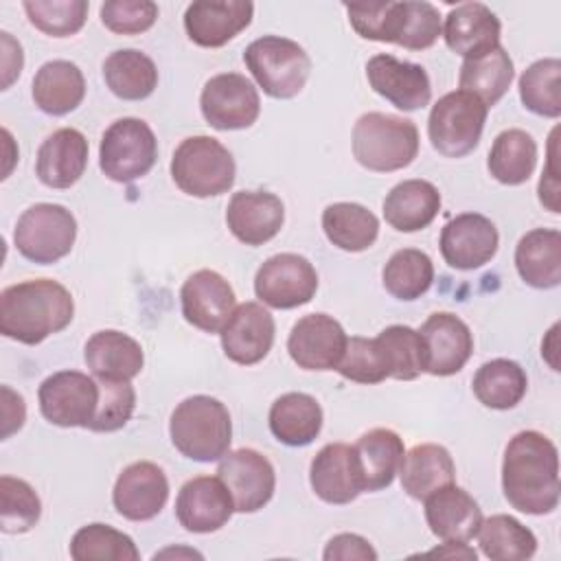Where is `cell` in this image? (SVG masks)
<instances>
[{
	"instance_id": "ab89813d",
	"label": "cell",
	"mask_w": 561,
	"mask_h": 561,
	"mask_svg": "<svg viewBox=\"0 0 561 561\" xmlns=\"http://www.w3.org/2000/svg\"><path fill=\"white\" fill-rule=\"evenodd\" d=\"M478 543L484 557L493 561H526L537 552V537L511 515H491L482 519Z\"/></svg>"
},
{
	"instance_id": "3957f363",
	"label": "cell",
	"mask_w": 561,
	"mask_h": 561,
	"mask_svg": "<svg viewBox=\"0 0 561 561\" xmlns=\"http://www.w3.org/2000/svg\"><path fill=\"white\" fill-rule=\"evenodd\" d=\"M173 447L197 462L224 458L232 440V421L228 408L208 394H193L180 401L169 421Z\"/></svg>"
},
{
	"instance_id": "30bf717a",
	"label": "cell",
	"mask_w": 561,
	"mask_h": 561,
	"mask_svg": "<svg viewBox=\"0 0 561 561\" xmlns=\"http://www.w3.org/2000/svg\"><path fill=\"white\" fill-rule=\"evenodd\" d=\"M37 399L48 423L88 430L99 405V381L79 370H59L39 383Z\"/></svg>"
},
{
	"instance_id": "ba28073f",
	"label": "cell",
	"mask_w": 561,
	"mask_h": 561,
	"mask_svg": "<svg viewBox=\"0 0 561 561\" xmlns=\"http://www.w3.org/2000/svg\"><path fill=\"white\" fill-rule=\"evenodd\" d=\"M77 239V219L61 204L28 206L13 230L18 252L39 265H50L70 254Z\"/></svg>"
},
{
	"instance_id": "7402d4cb",
	"label": "cell",
	"mask_w": 561,
	"mask_h": 561,
	"mask_svg": "<svg viewBox=\"0 0 561 561\" xmlns=\"http://www.w3.org/2000/svg\"><path fill=\"white\" fill-rule=\"evenodd\" d=\"M252 13L248 0H197L186 7L184 28L193 44L219 48L250 26Z\"/></svg>"
},
{
	"instance_id": "f1b7e54d",
	"label": "cell",
	"mask_w": 561,
	"mask_h": 561,
	"mask_svg": "<svg viewBox=\"0 0 561 561\" xmlns=\"http://www.w3.org/2000/svg\"><path fill=\"white\" fill-rule=\"evenodd\" d=\"M353 451L362 478V489L381 491L390 486L399 473L405 447L397 432L388 427H375L355 440Z\"/></svg>"
},
{
	"instance_id": "681fc988",
	"label": "cell",
	"mask_w": 561,
	"mask_h": 561,
	"mask_svg": "<svg viewBox=\"0 0 561 561\" xmlns=\"http://www.w3.org/2000/svg\"><path fill=\"white\" fill-rule=\"evenodd\" d=\"M344 379L355 383H379L388 377L386 359L377 340L353 335L346 342V351L342 355L340 366L335 368Z\"/></svg>"
},
{
	"instance_id": "b9f144b4",
	"label": "cell",
	"mask_w": 561,
	"mask_h": 561,
	"mask_svg": "<svg viewBox=\"0 0 561 561\" xmlns=\"http://www.w3.org/2000/svg\"><path fill=\"white\" fill-rule=\"evenodd\" d=\"M375 340L386 359L388 377L412 381L425 373V342L416 329L392 324L386 327Z\"/></svg>"
},
{
	"instance_id": "d4e9b609",
	"label": "cell",
	"mask_w": 561,
	"mask_h": 561,
	"mask_svg": "<svg viewBox=\"0 0 561 561\" xmlns=\"http://www.w3.org/2000/svg\"><path fill=\"white\" fill-rule=\"evenodd\" d=\"M500 20L482 2H462L454 7L443 26V37L449 50L471 59L500 46Z\"/></svg>"
},
{
	"instance_id": "9f6ffc18",
	"label": "cell",
	"mask_w": 561,
	"mask_h": 561,
	"mask_svg": "<svg viewBox=\"0 0 561 561\" xmlns=\"http://www.w3.org/2000/svg\"><path fill=\"white\" fill-rule=\"evenodd\" d=\"M0 39H2V90H7L13 83V79L20 77L24 55H22L20 42H15L11 33L2 31Z\"/></svg>"
},
{
	"instance_id": "83f0119b",
	"label": "cell",
	"mask_w": 561,
	"mask_h": 561,
	"mask_svg": "<svg viewBox=\"0 0 561 561\" xmlns=\"http://www.w3.org/2000/svg\"><path fill=\"white\" fill-rule=\"evenodd\" d=\"M83 359L96 379L129 381L145 366L142 346L127 333L116 329L96 331L83 348Z\"/></svg>"
},
{
	"instance_id": "d6a6232c",
	"label": "cell",
	"mask_w": 561,
	"mask_h": 561,
	"mask_svg": "<svg viewBox=\"0 0 561 561\" xmlns=\"http://www.w3.org/2000/svg\"><path fill=\"white\" fill-rule=\"evenodd\" d=\"M270 430L278 443L305 447L322 430V408L307 392H285L270 408Z\"/></svg>"
},
{
	"instance_id": "d6986e66",
	"label": "cell",
	"mask_w": 561,
	"mask_h": 561,
	"mask_svg": "<svg viewBox=\"0 0 561 561\" xmlns=\"http://www.w3.org/2000/svg\"><path fill=\"white\" fill-rule=\"evenodd\" d=\"M182 316L206 333H219L234 311V291L215 270H197L180 289Z\"/></svg>"
},
{
	"instance_id": "9c48e42d",
	"label": "cell",
	"mask_w": 561,
	"mask_h": 561,
	"mask_svg": "<svg viewBox=\"0 0 561 561\" xmlns=\"http://www.w3.org/2000/svg\"><path fill=\"white\" fill-rule=\"evenodd\" d=\"M158 158L153 129L134 116L114 121L99 145V167L112 182H134L147 175Z\"/></svg>"
},
{
	"instance_id": "ac0fdd59",
	"label": "cell",
	"mask_w": 561,
	"mask_h": 561,
	"mask_svg": "<svg viewBox=\"0 0 561 561\" xmlns=\"http://www.w3.org/2000/svg\"><path fill=\"white\" fill-rule=\"evenodd\" d=\"M234 513L230 491L219 476H197L182 484L175 500V517L188 533H215Z\"/></svg>"
},
{
	"instance_id": "44dd1931",
	"label": "cell",
	"mask_w": 561,
	"mask_h": 561,
	"mask_svg": "<svg viewBox=\"0 0 561 561\" xmlns=\"http://www.w3.org/2000/svg\"><path fill=\"white\" fill-rule=\"evenodd\" d=\"M274 333V318L259 302H243L234 307L228 322L219 331L226 357L241 366L259 364L270 353Z\"/></svg>"
},
{
	"instance_id": "c3c4849f",
	"label": "cell",
	"mask_w": 561,
	"mask_h": 561,
	"mask_svg": "<svg viewBox=\"0 0 561 561\" xmlns=\"http://www.w3.org/2000/svg\"><path fill=\"white\" fill-rule=\"evenodd\" d=\"M99 381V405L90 421V432H116L127 425L136 408V390L129 381L96 379Z\"/></svg>"
},
{
	"instance_id": "db71d44e",
	"label": "cell",
	"mask_w": 561,
	"mask_h": 561,
	"mask_svg": "<svg viewBox=\"0 0 561 561\" xmlns=\"http://www.w3.org/2000/svg\"><path fill=\"white\" fill-rule=\"evenodd\" d=\"M557 131L550 136V149H548V162L543 167L541 180H539V202L550 210L559 213V169H557Z\"/></svg>"
},
{
	"instance_id": "7dc6e473",
	"label": "cell",
	"mask_w": 561,
	"mask_h": 561,
	"mask_svg": "<svg viewBox=\"0 0 561 561\" xmlns=\"http://www.w3.org/2000/svg\"><path fill=\"white\" fill-rule=\"evenodd\" d=\"M440 33V13L434 4L416 0L399 2V26L394 44L408 50H425L438 39Z\"/></svg>"
},
{
	"instance_id": "52a82bcc",
	"label": "cell",
	"mask_w": 561,
	"mask_h": 561,
	"mask_svg": "<svg viewBox=\"0 0 561 561\" xmlns=\"http://www.w3.org/2000/svg\"><path fill=\"white\" fill-rule=\"evenodd\" d=\"M489 107L473 94L454 90L440 96L430 112L427 134L432 147L445 158L471 153L482 136Z\"/></svg>"
},
{
	"instance_id": "9a60e30c",
	"label": "cell",
	"mask_w": 561,
	"mask_h": 561,
	"mask_svg": "<svg viewBox=\"0 0 561 561\" xmlns=\"http://www.w3.org/2000/svg\"><path fill=\"white\" fill-rule=\"evenodd\" d=\"M438 245L449 267L478 270L495 256L500 234L489 217L480 213H462L443 226Z\"/></svg>"
},
{
	"instance_id": "e575fe53",
	"label": "cell",
	"mask_w": 561,
	"mask_h": 561,
	"mask_svg": "<svg viewBox=\"0 0 561 561\" xmlns=\"http://www.w3.org/2000/svg\"><path fill=\"white\" fill-rule=\"evenodd\" d=\"M322 230L335 248L362 252L377 241L379 219L362 204L335 202L322 210Z\"/></svg>"
},
{
	"instance_id": "7bdbcfd3",
	"label": "cell",
	"mask_w": 561,
	"mask_h": 561,
	"mask_svg": "<svg viewBox=\"0 0 561 561\" xmlns=\"http://www.w3.org/2000/svg\"><path fill=\"white\" fill-rule=\"evenodd\" d=\"M519 99L537 116H561V61L546 57L530 64L519 77Z\"/></svg>"
},
{
	"instance_id": "6da1fadb",
	"label": "cell",
	"mask_w": 561,
	"mask_h": 561,
	"mask_svg": "<svg viewBox=\"0 0 561 561\" xmlns=\"http://www.w3.org/2000/svg\"><path fill=\"white\" fill-rule=\"evenodd\" d=\"M502 491L506 502L526 515H548L559 506V451L548 436L524 430L508 440Z\"/></svg>"
},
{
	"instance_id": "8992f818",
	"label": "cell",
	"mask_w": 561,
	"mask_h": 561,
	"mask_svg": "<svg viewBox=\"0 0 561 561\" xmlns=\"http://www.w3.org/2000/svg\"><path fill=\"white\" fill-rule=\"evenodd\" d=\"M243 61L265 94L274 99H294L307 83L311 59L305 48L280 35H263L254 39Z\"/></svg>"
},
{
	"instance_id": "6f0895ef",
	"label": "cell",
	"mask_w": 561,
	"mask_h": 561,
	"mask_svg": "<svg viewBox=\"0 0 561 561\" xmlns=\"http://www.w3.org/2000/svg\"><path fill=\"white\" fill-rule=\"evenodd\" d=\"M427 554H438L447 559H473V561L478 557L476 550L467 546V541H445L440 548H434Z\"/></svg>"
},
{
	"instance_id": "4dcf8cb0",
	"label": "cell",
	"mask_w": 561,
	"mask_h": 561,
	"mask_svg": "<svg viewBox=\"0 0 561 561\" xmlns=\"http://www.w3.org/2000/svg\"><path fill=\"white\" fill-rule=\"evenodd\" d=\"M440 210V193L427 180H403L383 199V217L399 232L427 228Z\"/></svg>"
},
{
	"instance_id": "ee69618b",
	"label": "cell",
	"mask_w": 561,
	"mask_h": 561,
	"mask_svg": "<svg viewBox=\"0 0 561 561\" xmlns=\"http://www.w3.org/2000/svg\"><path fill=\"white\" fill-rule=\"evenodd\" d=\"M75 561H138L140 552L134 539L107 524L81 526L70 541Z\"/></svg>"
},
{
	"instance_id": "f907efd6",
	"label": "cell",
	"mask_w": 561,
	"mask_h": 561,
	"mask_svg": "<svg viewBox=\"0 0 561 561\" xmlns=\"http://www.w3.org/2000/svg\"><path fill=\"white\" fill-rule=\"evenodd\" d=\"M348 22L355 33L373 42H394L399 24V2H368V4H346Z\"/></svg>"
},
{
	"instance_id": "8d00e7d4",
	"label": "cell",
	"mask_w": 561,
	"mask_h": 561,
	"mask_svg": "<svg viewBox=\"0 0 561 561\" xmlns=\"http://www.w3.org/2000/svg\"><path fill=\"white\" fill-rule=\"evenodd\" d=\"M513 77V59L502 46H497L480 57L465 59L458 83L462 92L478 96L486 107H491L506 94Z\"/></svg>"
},
{
	"instance_id": "f5cc1de1",
	"label": "cell",
	"mask_w": 561,
	"mask_h": 561,
	"mask_svg": "<svg viewBox=\"0 0 561 561\" xmlns=\"http://www.w3.org/2000/svg\"><path fill=\"white\" fill-rule=\"evenodd\" d=\"M322 557L324 561H375L377 550L359 535L340 533L327 543Z\"/></svg>"
},
{
	"instance_id": "f6af8a7d",
	"label": "cell",
	"mask_w": 561,
	"mask_h": 561,
	"mask_svg": "<svg viewBox=\"0 0 561 561\" xmlns=\"http://www.w3.org/2000/svg\"><path fill=\"white\" fill-rule=\"evenodd\" d=\"M42 515V502L35 489L20 478H0V528L2 533L18 535L31 530Z\"/></svg>"
},
{
	"instance_id": "8fae6325",
	"label": "cell",
	"mask_w": 561,
	"mask_h": 561,
	"mask_svg": "<svg viewBox=\"0 0 561 561\" xmlns=\"http://www.w3.org/2000/svg\"><path fill=\"white\" fill-rule=\"evenodd\" d=\"M318 289L316 267L300 254L280 252L263 261L254 276L256 298L274 309L307 305Z\"/></svg>"
},
{
	"instance_id": "5b68a950",
	"label": "cell",
	"mask_w": 561,
	"mask_h": 561,
	"mask_svg": "<svg viewBox=\"0 0 561 561\" xmlns=\"http://www.w3.org/2000/svg\"><path fill=\"white\" fill-rule=\"evenodd\" d=\"M234 158L213 136L184 138L171 158L175 186L193 197H215L234 184Z\"/></svg>"
},
{
	"instance_id": "5bb4252c",
	"label": "cell",
	"mask_w": 561,
	"mask_h": 561,
	"mask_svg": "<svg viewBox=\"0 0 561 561\" xmlns=\"http://www.w3.org/2000/svg\"><path fill=\"white\" fill-rule=\"evenodd\" d=\"M346 333L342 324L327 313L302 316L287 337L289 357L305 370H333L346 351Z\"/></svg>"
},
{
	"instance_id": "484cf974",
	"label": "cell",
	"mask_w": 561,
	"mask_h": 561,
	"mask_svg": "<svg viewBox=\"0 0 561 561\" xmlns=\"http://www.w3.org/2000/svg\"><path fill=\"white\" fill-rule=\"evenodd\" d=\"M88 167V140L75 127L53 131L37 149L35 173L50 188H70Z\"/></svg>"
},
{
	"instance_id": "603a6c76",
	"label": "cell",
	"mask_w": 561,
	"mask_h": 561,
	"mask_svg": "<svg viewBox=\"0 0 561 561\" xmlns=\"http://www.w3.org/2000/svg\"><path fill=\"white\" fill-rule=\"evenodd\" d=\"M285 221L280 197L270 191H239L226 208L228 230L245 245H263L274 239Z\"/></svg>"
},
{
	"instance_id": "74e56055",
	"label": "cell",
	"mask_w": 561,
	"mask_h": 561,
	"mask_svg": "<svg viewBox=\"0 0 561 561\" xmlns=\"http://www.w3.org/2000/svg\"><path fill=\"white\" fill-rule=\"evenodd\" d=\"M471 386L482 405L491 410H511L524 399L528 379L517 362L497 357L476 370Z\"/></svg>"
},
{
	"instance_id": "cb8c5ba5",
	"label": "cell",
	"mask_w": 561,
	"mask_h": 561,
	"mask_svg": "<svg viewBox=\"0 0 561 561\" xmlns=\"http://www.w3.org/2000/svg\"><path fill=\"white\" fill-rule=\"evenodd\" d=\"M309 482L313 493L327 504L353 502L364 491L353 445H324L311 460Z\"/></svg>"
},
{
	"instance_id": "ffe728a7",
	"label": "cell",
	"mask_w": 561,
	"mask_h": 561,
	"mask_svg": "<svg viewBox=\"0 0 561 561\" xmlns=\"http://www.w3.org/2000/svg\"><path fill=\"white\" fill-rule=\"evenodd\" d=\"M419 333L425 342V373L434 377L456 375L473 353V335L467 322L449 311L432 313Z\"/></svg>"
},
{
	"instance_id": "816d5d0a",
	"label": "cell",
	"mask_w": 561,
	"mask_h": 561,
	"mask_svg": "<svg viewBox=\"0 0 561 561\" xmlns=\"http://www.w3.org/2000/svg\"><path fill=\"white\" fill-rule=\"evenodd\" d=\"M158 20V4L151 0H107L101 4V22L116 35H138Z\"/></svg>"
},
{
	"instance_id": "bcb514c9",
	"label": "cell",
	"mask_w": 561,
	"mask_h": 561,
	"mask_svg": "<svg viewBox=\"0 0 561 561\" xmlns=\"http://www.w3.org/2000/svg\"><path fill=\"white\" fill-rule=\"evenodd\" d=\"M31 24L53 37L79 33L88 18L85 0H28L22 4Z\"/></svg>"
},
{
	"instance_id": "e0dca14e",
	"label": "cell",
	"mask_w": 561,
	"mask_h": 561,
	"mask_svg": "<svg viewBox=\"0 0 561 561\" xmlns=\"http://www.w3.org/2000/svg\"><path fill=\"white\" fill-rule=\"evenodd\" d=\"M169 480L164 471L149 460L131 462L116 478L112 502L121 517L129 522L153 519L167 504Z\"/></svg>"
},
{
	"instance_id": "f35d334b",
	"label": "cell",
	"mask_w": 561,
	"mask_h": 561,
	"mask_svg": "<svg viewBox=\"0 0 561 561\" xmlns=\"http://www.w3.org/2000/svg\"><path fill=\"white\" fill-rule=\"evenodd\" d=\"M537 164V142L524 129H504L495 136L489 151V173L506 184L517 186L524 184Z\"/></svg>"
},
{
	"instance_id": "11a10c76",
	"label": "cell",
	"mask_w": 561,
	"mask_h": 561,
	"mask_svg": "<svg viewBox=\"0 0 561 561\" xmlns=\"http://www.w3.org/2000/svg\"><path fill=\"white\" fill-rule=\"evenodd\" d=\"M26 405L22 394L13 392L9 386H2V438H9L24 425Z\"/></svg>"
},
{
	"instance_id": "f546056e",
	"label": "cell",
	"mask_w": 561,
	"mask_h": 561,
	"mask_svg": "<svg viewBox=\"0 0 561 561\" xmlns=\"http://www.w3.org/2000/svg\"><path fill=\"white\" fill-rule=\"evenodd\" d=\"M515 267L522 280L535 289H552L561 283V232L535 228L515 248Z\"/></svg>"
},
{
	"instance_id": "d590c367",
	"label": "cell",
	"mask_w": 561,
	"mask_h": 561,
	"mask_svg": "<svg viewBox=\"0 0 561 561\" xmlns=\"http://www.w3.org/2000/svg\"><path fill=\"white\" fill-rule=\"evenodd\" d=\"M103 79L112 94L123 101H142L158 85V68L151 57L136 48H123L103 61Z\"/></svg>"
},
{
	"instance_id": "7c38bea8",
	"label": "cell",
	"mask_w": 561,
	"mask_h": 561,
	"mask_svg": "<svg viewBox=\"0 0 561 561\" xmlns=\"http://www.w3.org/2000/svg\"><path fill=\"white\" fill-rule=\"evenodd\" d=\"M199 107L206 123L221 131L250 127L261 112V99L250 79L239 72H221L206 81Z\"/></svg>"
},
{
	"instance_id": "60d3db41",
	"label": "cell",
	"mask_w": 561,
	"mask_h": 561,
	"mask_svg": "<svg viewBox=\"0 0 561 561\" xmlns=\"http://www.w3.org/2000/svg\"><path fill=\"white\" fill-rule=\"evenodd\" d=\"M381 278L386 291L397 300H416L432 287L434 263L423 250L403 248L388 259Z\"/></svg>"
},
{
	"instance_id": "4316f807",
	"label": "cell",
	"mask_w": 561,
	"mask_h": 561,
	"mask_svg": "<svg viewBox=\"0 0 561 561\" xmlns=\"http://www.w3.org/2000/svg\"><path fill=\"white\" fill-rule=\"evenodd\" d=\"M425 522L443 541H469L482 524L478 502L460 486L447 484L430 493L425 500Z\"/></svg>"
},
{
	"instance_id": "277c9868",
	"label": "cell",
	"mask_w": 561,
	"mask_h": 561,
	"mask_svg": "<svg viewBox=\"0 0 561 561\" xmlns=\"http://www.w3.org/2000/svg\"><path fill=\"white\" fill-rule=\"evenodd\" d=\"M353 156L355 160L377 173L405 169L419 153V129L410 118L368 112L353 125Z\"/></svg>"
},
{
	"instance_id": "4fadbf2b",
	"label": "cell",
	"mask_w": 561,
	"mask_h": 561,
	"mask_svg": "<svg viewBox=\"0 0 561 561\" xmlns=\"http://www.w3.org/2000/svg\"><path fill=\"white\" fill-rule=\"evenodd\" d=\"M217 476L230 491L237 513H256L272 500L276 489L272 462L250 447L228 451L219 460Z\"/></svg>"
},
{
	"instance_id": "1f68e13d",
	"label": "cell",
	"mask_w": 561,
	"mask_h": 561,
	"mask_svg": "<svg viewBox=\"0 0 561 561\" xmlns=\"http://www.w3.org/2000/svg\"><path fill=\"white\" fill-rule=\"evenodd\" d=\"M85 79L77 64L68 59L46 61L33 77V101L50 116H64L81 105Z\"/></svg>"
},
{
	"instance_id": "2e32d148",
	"label": "cell",
	"mask_w": 561,
	"mask_h": 561,
	"mask_svg": "<svg viewBox=\"0 0 561 561\" xmlns=\"http://www.w3.org/2000/svg\"><path fill=\"white\" fill-rule=\"evenodd\" d=\"M370 88L403 112L421 110L432 99V83L421 64L401 61L388 53L373 55L366 64Z\"/></svg>"
},
{
	"instance_id": "836d02e7",
	"label": "cell",
	"mask_w": 561,
	"mask_h": 561,
	"mask_svg": "<svg viewBox=\"0 0 561 561\" xmlns=\"http://www.w3.org/2000/svg\"><path fill=\"white\" fill-rule=\"evenodd\" d=\"M399 478L403 491L414 500H425L440 486L454 484L456 465L451 454L436 443H423L403 454Z\"/></svg>"
},
{
	"instance_id": "7a4b0ae2",
	"label": "cell",
	"mask_w": 561,
	"mask_h": 561,
	"mask_svg": "<svg viewBox=\"0 0 561 561\" xmlns=\"http://www.w3.org/2000/svg\"><path fill=\"white\" fill-rule=\"evenodd\" d=\"M72 316V294L53 278L22 280L0 294V333L28 346L64 331Z\"/></svg>"
}]
</instances>
